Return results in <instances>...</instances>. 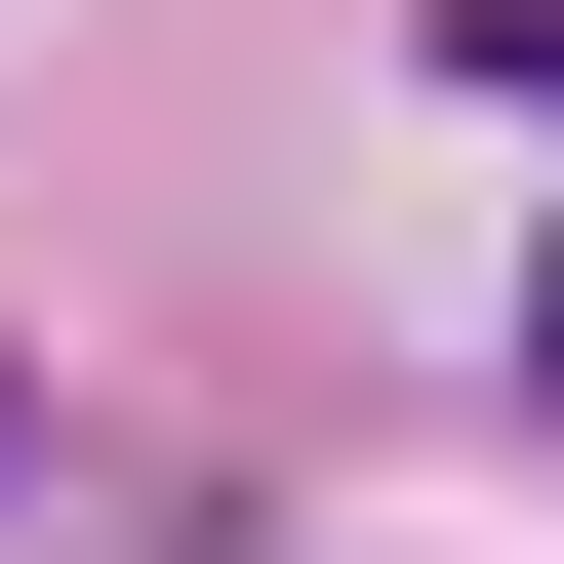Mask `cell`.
I'll return each instance as SVG.
<instances>
[{"label":"cell","instance_id":"6da1fadb","mask_svg":"<svg viewBox=\"0 0 564 564\" xmlns=\"http://www.w3.org/2000/svg\"><path fill=\"white\" fill-rule=\"evenodd\" d=\"M524 364H564V282H524Z\"/></svg>","mask_w":564,"mask_h":564}]
</instances>
